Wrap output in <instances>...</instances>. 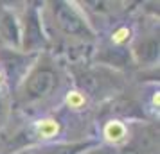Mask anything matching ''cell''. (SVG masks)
Listing matches in <instances>:
<instances>
[{
    "instance_id": "obj_6",
    "label": "cell",
    "mask_w": 160,
    "mask_h": 154,
    "mask_svg": "<svg viewBox=\"0 0 160 154\" xmlns=\"http://www.w3.org/2000/svg\"><path fill=\"white\" fill-rule=\"evenodd\" d=\"M2 81H4V73L0 72V84H2Z\"/></svg>"
},
{
    "instance_id": "obj_1",
    "label": "cell",
    "mask_w": 160,
    "mask_h": 154,
    "mask_svg": "<svg viewBox=\"0 0 160 154\" xmlns=\"http://www.w3.org/2000/svg\"><path fill=\"white\" fill-rule=\"evenodd\" d=\"M102 134H104V138L108 140V142L119 143V142H122L126 138V125L122 122H119V120H112V122H108V124L104 125Z\"/></svg>"
},
{
    "instance_id": "obj_5",
    "label": "cell",
    "mask_w": 160,
    "mask_h": 154,
    "mask_svg": "<svg viewBox=\"0 0 160 154\" xmlns=\"http://www.w3.org/2000/svg\"><path fill=\"white\" fill-rule=\"evenodd\" d=\"M158 102H160V95H158V91H157V93L153 95V104H155V106L158 108Z\"/></svg>"
},
{
    "instance_id": "obj_4",
    "label": "cell",
    "mask_w": 160,
    "mask_h": 154,
    "mask_svg": "<svg viewBox=\"0 0 160 154\" xmlns=\"http://www.w3.org/2000/svg\"><path fill=\"white\" fill-rule=\"evenodd\" d=\"M128 38H130V29L128 27H122V29H119L113 32V36H112V41L113 43H124V41H128Z\"/></svg>"
},
{
    "instance_id": "obj_2",
    "label": "cell",
    "mask_w": 160,
    "mask_h": 154,
    "mask_svg": "<svg viewBox=\"0 0 160 154\" xmlns=\"http://www.w3.org/2000/svg\"><path fill=\"white\" fill-rule=\"evenodd\" d=\"M36 131L42 138H54L59 133V124L52 118H43L36 122Z\"/></svg>"
},
{
    "instance_id": "obj_3",
    "label": "cell",
    "mask_w": 160,
    "mask_h": 154,
    "mask_svg": "<svg viewBox=\"0 0 160 154\" xmlns=\"http://www.w3.org/2000/svg\"><path fill=\"white\" fill-rule=\"evenodd\" d=\"M67 104H68V108H72V110H83L85 104H87V99H85V95L79 93V91H70V93L67 95Z\"/></svg>"
}]
</instances>
